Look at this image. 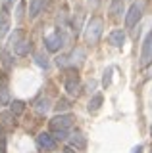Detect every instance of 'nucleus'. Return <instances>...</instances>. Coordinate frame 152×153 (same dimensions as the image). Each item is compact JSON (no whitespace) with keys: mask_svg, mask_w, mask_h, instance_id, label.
Wrapping results in <instances>:
<instances>
[{"mask_svg":"<svg viewBox=\"0 0 152 153\" xmlns=\"http://www.w3.org/2000/svg\"><path fill=\"white\" fill-rule=\"evenodd\" d=\"M71 121H73V119H71L69 115H56V117L48 123L50 124V130H52V134H54L56 140H64V138L68 136Z\"/></svg>","mask_w":152,"mask_h":153,"instance_id":"f257e3e1","label":"nucleus"},{"mask_svg":"<svg viewBox=\"0 0 152 153\" xmlns=\"http://www.w3.org/2000/svg\"><path fill=\"white\" fill-rule=\"evenodd\" d=\"M102 19L100 17H91L87 23V27H85V40L89 42V44H96L98 40H100L102 36Z\"/></svg>","mask_w":152,"mask_h":153,"instance_id":"f03ea898","label":"nucleus"},{"mask_svg":"<svg viewBox=\"0 0 152 153\" xmlns=\"http://www.w3.org/2000/svg\"><path fill=\"white\" fill-rule=\"evenodd\" d=\"M144 4H146V0H137V2H133L131 4V8L127 10V13H125V25L127 27H135L137 23H139V19L142 17V12H144Z\"/></svg>","mask_w":152,"mask_h":153,"instance_id":"7ed1b4c3","label":"nucleus"},{"mask_svg":"<svg viewBox=\"0 0 152 153\" xmlns=\"http://www.w3.org/2000/svg\"><path fill=\"white\" fill-rule=\"evenodd\" d=\"M65 42H68V36L64 35L62 29H58L54 35H50V36L44 38V46H46V50H48V52H58Z\"/></svg>","mask_w":152,"mask_h":153,"instance_id":"20e7f679","label":"nucleus"},{"mask_svg":"<svg viewBox=\"0 0 152 153\" xmlns=\"http://www.w3.org/2000/svg\"><path fill=\"white\" fill-rule=\"evenodd\" d=\"M37 146H39L42 151H54L56 146H58V140L48 132H41L39 136H37Z\"/></svg>","mask_w":152,"mask_h":153,"instance_id":"39448f33","label":"nucleus"},{"mask_svg":"<svg viewBox=\"0 0 152 153\" xmlns=\"http://www.w3.org/2000/svg\"><path fill=\"white\" fill-rule=\"evenodd\" d=\"M152 61V31L146 35L144 42H142V52H141V63L148 65Z\"/></svg>","mask_w":152,"mask_h":153,"instance_id":"423d86ee","label":"nucleus"},{"mask_svg":"<svg viewBox=\"0 0 152 153\" xmlns=\"http://www.w3.org/2000/svg\"><path fill=\"white\" fill-rule=\"evenodd\" d=\"M64 88H65V92L69 96H79L81 94V82H79L77 75H69L68 79H65V82H64Z\"/></svg>","mask_w":152,"mask_h":153,"instance_id":"0eeeda50","label":"nucleus"},{"mask_svg":"<svg viewBox=\"0 0 152 153\" xmlns=\"http://www.w3.org/2000/svg\"><path fill=\"white\" fill-rule=\"evenodd\" d=\"M10 103V88H8V79L6 76H0V107Z\"/></svg>","mask_w":152,"mask_h":153,"instance_id":"6e6552de","label":"nucleus"},{"mask_svg":"<svg viewBox=\"0 0 152 153\" xmlns=\"http://www.w3.org/2000/svg\"><path fill=\"white\" fill-rule=\"evenodd\" d=\"M108 42H110L112 46H116V48H121L123 42H125V31H123V29L112 31L110 35H108Z\"/></svg>","mask_w":152,"mask_h":153,"instance_id":"1a4fd4ad","label":"nucleus"},{"mask_svg":"<svg viewBox=\"0 0 152 153\" xmlns=\"http://www.w3.org/2000/svg\"><path fill=\"white\" fill-rule=\"evenodd\" d=\"M10 31V13H8V8L0 10V38H4Z\"/></svg>","mask_w":152,"mask_h":153,"instance_id":"9d476101","label":"nucleus"},{"mask_svg":"<svg viewBox=\"0 0 152 153\" xmlns=\"http://www.w3.org/2000/svg\"><path fill=\"white\" fill-rule=\"evenodd\" d=\"M83 59H85V50L83 48H75V50L68 56V63L69 65H75V63L79 65V63H83Z\"/></svg>","mask_w":152,"mask_h":153,"instance_id":"9b49d317","label":"nucleus"},{"mask_svg":"<svg viewBox=\"0 0 152 153\" xmlns=\"http://www.w3.org/2000/svg\"><path fill=\"white\" fill-rule=\"evenodd\" d=\"M44 2L46 0H29V17L31 19H35L41 13V10L44 8Z\"/></svg>","mask_w":152,"mask_h":153,"instance_id":"f8f14e48","label":"nucleus"},{"mask_svg":"<svg viewBox=\"0 0 152 153\" xmlns=\"http://www.w3.org/2000/svg\"><path fill=\"white\" fill-rule=\"evenodd\" d=\"M29 50H31V42L25 40V38H21V40L14 46V54H16V56H27Z\"/></svg>","mask_w":152,"mask_h":153,"instance_id":"ddd939ff","label":"nucleus"},{"mask_svg":"<svg viewBox=\"0 0 152 153\" xmlns=\"http://www.w3.org/2000/svg\"><path fill=\"white\" fill-rule=\"evenodd\" d=\"M69 147H75V151L85 149V136L81 132H75L73 136L69 138Z\"/></svg>","mask_w":152,"mask_h":153,"instance_id":"4468645a","label":"nucleus"},{"mask_svg":"<svg viewBox=\"0 0 152 153\" xmlns=\"http://www.w3.org/2000/svg\"><path fill=\"white\" fill-rule=\"evenodd\" d=\"M48 109H50V100L48 98H39V100H37L35 111L39 113V115H46V113H48Z\"/></svg>","mask_w":152,"mask_h":153,"instance_id":"2eb2a0df","label":"nucleus"},{"mask_svg":"<svg viewBox=\"0 0 152 153\" xmlns=\"http://www.w3.org/2000/svg\"><path fill=\"white\" fill-rule=\"evenodd\" d=\"M100 105H102V96L96 94L91 102H89V111H91V113H96L98 109H100Z\"/></svg>","mask_w":152,"mask_h":153,"instance_id":"dca6fc26","label":"nucleus"},{"mask_svg":"<svg viewBox=\"0 0 152 153\" xmlns=\"http://www.w3.org/2000/svg\"><path fill=\"white\" fill-rule=\"evenodd\" d=\"M110 12H112V16H120V13H123V0H114L112 2V6H110Z\"/></svg>","mask_w":152,"mask_h":153,"instance_id":"f3484780","label":"nucleus"},{"mask_svg":"<svg viewBox=\"0 0 152 153\" xmlns=\"http://www.w3.org/2000/svg\"><path fill=\"white\" fill-rule=\"evenodd\" d=\"M10 111H12V115H21L23 113V102H12L10 103Z\"/></svg>","mask_w":152,"mask_h":153,"instance_id":"a211bd4d","label":"nucleus"},{"mask_svg":"<svg viewBox=\"0 0 152 153\" xmlns=\"http://www.w3.org/2000/svg\"><path fill=\"white\" fill-rule=\"evenodd\" d=\"M35 61H37V65H41V67H48V59H46V56H42V54H35Z\"/></svg>","mask_w":152,"mask_h":153,"instance_id":"6ab92c4d","label":"nucleus"},{"mask_svg":"<svg viewBox=\"0 0 152 153\" xmlns=\"http://www.w3.org/2000/svg\"><path fill=\"white\" fill-rule=\"evenodd\" d=\"M0 57H2V65L8 69V67L12 65V57H10V54H8V52H2V54H0Z\"/></svg>","mask_w":152,"mask_h":153,"instance_id":"aec40b11","label":"nucleus"},{"mask_svg":"<svg viewBox=\"0 0 152 153\" xmlns=\"http://www.w3.org/2000/svg\"><path fill=\"white\" fill-rule=\"evenodd\" d=\"M0 153H6V134L0 130Z\"/></svg>","mask_w":152,"mask_h":153,"instance_id":"412c9836","label":"nucleus"},{"mask_svg":"<svg viewBox=\"0 0 152 153\" xmlns=\"http://www.w3.org/2000/svg\"><path fill=\"white\" fill-rule=\"evenodd\" d=\"M112 67H108V71H106V73H104V80H102V82H104V86H110V75H112Z\"/></svg>","mask_w":152,"mask_h":153,"instance_id":"4be33fe9","label":"nucleus"},{"mask_svg":"<svg viewBox=\"0 0 152 153\" xmlns=\"http://www.w3.org/2000/svg\"><path fill=\"white\" fill-rule=\"evenodd\" d=\"M68 107H69V103L65 102V100H60L58 105H56V109H58V111H64V109H68Z\"/></svg>","mask_w":152,"mask_h":153,"instance_id":"5701e85b","label":"nucleus"},{"mask_svg":"<svg viewBox=\"0 0 152 153\" xmlns=\"http://www.w3.org/2000/svg\"><path fill=\"white\" fill-rule=\"evenodd\" d=\"M16 17H17V21H20V19L23 17V4H20V6H17V12H16Z\"/></svg>","mask_w":152,"mask_h":153,"instance_id":"b1692460","label":"nucleus"},{"mask_svg":"<svg viewBox=\"0 0 152 153\" xmlns=\"http://www.w3.org/2000/svg\"><path fill=\"white\" fill-rule=\"evenodd\" d=\"M142 151V146H139V147H135V149H133V153H141Z\"/></svg>","mask_w":152,"mask_h":153,"instance_id":"393cba45","label":"nucleus"},{"mask_svg":"<svg viewBox=\"0 0 152 153\" xmlns=\"http://www.w3.org/2000/svg\"><path fill=\"white\" fill-rule=\"evenodd\" d=\"M65 153H77V151H73V147H65Z\"/></svg>","mask_w":152,"mask_h":153,"instance_id":"a878e982","label":"nucleus"}]
</instances>
